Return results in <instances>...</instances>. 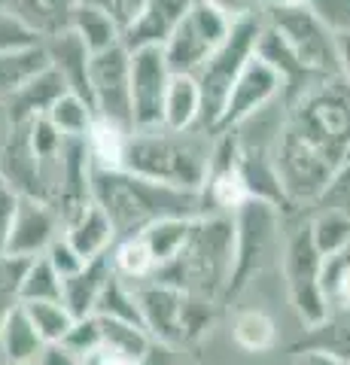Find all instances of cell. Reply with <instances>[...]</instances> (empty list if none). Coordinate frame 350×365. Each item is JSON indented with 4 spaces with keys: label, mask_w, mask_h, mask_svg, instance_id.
I'll list each match as a JSON object with an SVG mask.
<instances>
[{
    "label": "cell",
    "mask_w": 350,
    "mask_h": 365,
    "mask_svg": "<svg viewBox=\"0 0 350 365\" xmlns=\"http://www.w3.org/2000/svg\"><path fill=\"white\" fill-rule=\"evenodd\" d=\"M0 365H4V362H0Z\"/></svg>",
    "instance_id": "obj_54"
},
{
    "label": "cell",
    "mask_w": 350,
    "mask_h": 365,
    "mask_svg": "<svg viewBox=\"0 0 350 365\" xmlns=\"http://www.w3.org/2000/svg\"><path fill=\"white\" fill-rule=\"evenodd\" d=\"M235 268V222L225 213H205L192 225L186 247L153 274L180 292L207 302H225Z\"/></svg>",
    "instance_id": "obj_3"
},
{
    "label": "cell",
    "mask_w": 350,
    "mask_h": 365,
    "mask_svg": "<svg viewBox=\"0 0 350 365\" xmlns=\"http://www.w3.org/2000/svg\"><path fill=\"white\" fill-rule=\"evenodd\" d=\"M235 21L220 13L217 6L205 4V0H192L183 21L177 25L174 37L165 43V61L171 67V73H186L195 76L207 58L220 49L229 37Z\"/></svg>",
    "instance_id": "obj_9"
},
{
    "label": "cell",
    "mask_w": 350,
    "mask_h": 365,
    "mask_svg": "<svg viewBox=\"0 0 350 365\" xmlns=\"http://www.w3.org/2000/svg\"><path fill=\"white\" fill-rule=\"evenodd\" d=\"M64 237L86 262H92V259L107 256L113 250V244H116V228L107 220V213L92 201L71 225H64Z\"/></svg>",
    "instance_id": "obj_20"
},
{
    "label": "cell",
    "mask_w": 350,
    "mask_h": 365,
    "mask_svg": "<svg viewBox=\"0 0 350 365\" xmlns=\"http://www.w3.org/2000/svg\"><path fill=\"white\" fill-rule=\"evenodd\" d=\"M0 362H4V359H0Z\"/></svg>",
    "instance_id": "obj_55"
},
{
    "label": "cell",
    "mask_w": 350,
    "mask_h": 365,
    "mask_svg": "<svg viewBox=\"0 0 350 365\" xmlns=\"http://www.w3.org/2000/svg\"><path fill=\"white\" fill-rule=\"evenodd\" d=\"M40 43H46V40H43L37 31H31L16 13H9L6 6H0V55L31 49V46H40Z\"/></svg>",
    "instance_id": "obj_40"
},
{
    "label": "cell",
    "mask_w": 350,
    "mask_h": 365,
    "mask_svg": "<svg viewBox=\"0 0 350 365\" xmlns=\"http://www.w3.org/2000/svg\"><path fill=\"white\" fill-rule=\"evenodd\" d=\"M128 137H131V131L119 128V125H113V122L95 119L92 131L86 137L95 168H122V155H125Z\"/></svg>",
    "instance_id": "obj_34"
},
{
    "label": "cell",
    "mask_w": 350,
    "mask_h": 365,
    "mask_svg": "<svg viewBox=\"0 0 350 365\" xmlns=\"http://www.w3.org/2000/svg\"><path fill=\"white\" fill-rule=\"evenodd\" d=\"M0 182L19 198H43V165L31 146L28 122L0 137Z\"/></svg>",
    "instance_id": "obj_16"
},
{
    "label": "cell",
    "mask_w": 350,
    "mask_h": 365,
    "mask_svg": "<svg viewBox=\"0 0 350 365\" xmlns=\"http://www.w3.org/2000/svg\"><path fill=\"white\" fill-rule=\"evenodd\" d=\"M46 259H49V265L58 271V277H61V280H71L73 274H80V271L86 268V259L76 253L71 244H67V237H64V235L46 250Z\"/></svg>",
    "instance_id": "obj_43"
},
{
    "label": "cell",
    "mask_w": 350,
    "mask_h": 365,
    "mask_svg": "<svg viewBox=\"0 0 350 365\" xmlns=\"http://www.w3.org/2000/svg\"><path fill=\"white\" fill-rule=\"evenodd\" d=\"M205 4L217 6L220 13H225L232 21L253 19V16H262V13H265V4H262V0H205Z\"/></svg>",
    "instance_id": "obj_45"
},
{
    "label": "cell",
    "mask_w": 350,
    "mask_h": 365,
    "mask_svg": "<svg viewBox=\"0 0 350 365\" xmlns=\"http://www.w3.org/2000/svg\"><path fill=\"white\" fill-rule=\"evenodd\" d=\"M308 228L317 250L323 253V259L341 256L350 247V216L332 213V210H311L308 216Z\"/></svg>",
    "instance_id": "obj_32"
},
{
    "label": "cell",
    "mask_w": 350,
    "mask_h": 365,
    "mask_svg": "<svg viewBox=\"0 0 350 365\" xmlns=\"http://www.w3.org/2000/svg\"><path fill=\"white\" fill-rule=\"evenodd\" d=\"M134 302L143 319V329L150 338L162 347H183V307H186V292H180L171 283L162 280H140L131 283Z\"/></svg>",
    "instance_id": "obj_14"
},
{
    "label": "cell",
    "mask_w": 350,
    "mask_h": 365,
    "mask_svg": "<svg viewBox=\"0 0 350 365\" xmlns=\"http://www.w3.org/2000/svg\"><path fill=\"white\" fill-rule=\"evenodd\" d=\"M110 262H113V271H116L125 283L150 280L155 274V259L150 253V247L143 244L140 235L138 237H122V241L113 244Z\"/></svg>",
    "instance_id": "obj_31"
},
{
    "label": "cell",
    "mask_w": 350,
    "mask_h": 365,
    "mask_svg": "<svg viewBox=\"0 0 350 365\" xmlns=\"http://www.w3.org/2000/svg\"><path fill=\"white\" fill-rule=\"evenodd\" d=\"M92 198L116 228V241L138 237L146 228L168 216H205L207 204L201 192L174 189L131 174L125 168H95Z\"/></svg>",
    "instance_id": "obj_1"
},
{
    "label": "cell",
    "mask_w": 350,
    "mask_h": 365,
    "mask_svg": "<svg viewBox=\"0 0 350 365\" xmlns=\"http://www.w3.org/2000/svg\"><path fill=\"white\" fill-rule=\"evenodd\" d=\"M296 365H341V362L332 359L329 353H320V350H299Z\"/></svg>",
    "instance_id": "obj_49"
},
{
    "label": "cell",
    "mask_w": 350,
    "mask_h": 365,
    "mask_svg": "<svg viewBox=\"0 0 350 365\" xmlns=\"http://www.w3.org/2000/svg\"><path fill=\"white\" fill-rule=\"evenodd\" d=\"M61 344L76 353L80 359H92L95 353L101 350V319L98 317H83V319H76L73 329H71V335H67Z\"/></svg>",
    "instance_id": "obj_41"
},
{
    "label": "cell",
    "mask_w": 350,
    "mask_h": 365,
    "mask_svg": "<svg viewBox=\"0 0 350 365\" xmlns=\"http://www.w3.org/2000/svg\"><path fill=\"white\" fill-rule=\"evenodd\" d=\"M335 43H338V76L350 86V34L335 37Z\"/></svg>",
    "instance_id": "obj_48"
},
{
    "label": "cell",
    "mask_w": 350,
    "mask_h": 365,
    "mask_svg": "<svg viewBox=\"0 0 350 365\" xmlns=\"http://www.w3.org/2000/svg\"><path fill=\"white\" fill-rule=\"evenodd\" d=\"M341 256H347V259H350V247H347V253H341Z\"/></svg>",
    "instance_id": "obj_51"
},
{
    "label": "cell",
    "mask_w": 350,
    "mask_h": 365,
    "mask_svg": "<svg viewBox=\"0 0 350 365\" xmlns=\"http://www.w3.org/2000/svg\"><path fill=\"white\" fill-rule=\"evenodd\" d=\"M19 195H13L4 182H0V256H6L9 235H13V220H16Z\"/></svg>",
    "instance_id": "obj_44"
},
{
    "label": "cell",
    "mask_w": 350,
    "mask_h": 365,
    "mask_svg": "<svg viewBox=\"0 0 350 365\" xmlns=\"http://www.w3.org/2000/svg\"><path fill=\"white\" fill-rule=\"evenodd\" d=\"M31 259L21 256H0V326L6 323V317L21 307V283H25Z\"/></svg>",
    "instance_id": "obj_36"
},
{
    "label": "cell",
    "mask_w": 350,
    "mask_h": 365,
    "mask_svg": "<svg viewBox=\"0 0 350 365\" xmlns=\"http://www.w3.org/2000/svg\"><path fill=\"white\" fill-rule=\"evenodd\" d=\"M232 335H235V344L247 353H268L277 344L274 319H271L265 311H259V307H247V311H241L235 317Z\"/></svg>",
    "instance_id": "obj_30"
},
{
    "label": "cell",
    "mask_w": 350,
    "mask_h": 365,
    "mask_svg": "<svg viewBox=\"0 0 350 365\" xmlns=\"http://www.w3.org/2000/svg\"><path fill=\"white\" fill-rule=\"evenodd\" d=\"M37 365H88L86 359H80L76 353H71L64 344H46L40 353Z\"/></svg>",
    "instance_id": "obj_47"
},
{
    "label": "cell",
    "mask_w": 350,
    "mask_h": 365,
    "mask_svg": "<svg viewBox=\"0 0 350 365\" xmlns=\"http://www.w3.org/2000/svg\"><path fill=\"white\" fill-rule=\"evenodd\" d=\"M46 119L61 131V137H67V140H86L98 116H95L92 104H86V101L76 98L73 91H64V95L52 104V110L46 113Z\"/></svg>",
    "instance_id": "obj_29"
},
{
    "label": "cell",
    "mask_w": 350,
    "mask_h": 365,
    "mask_svg": "<svg viewBox=\"0 0 350 365\" xmlns=\"http://www.w3.org/2000/svg\"><path fill=\"white\" fill-rule=\"evenodd\" d=\"M311 210H332L350 216V153L338 162V168L332 170L329 182H326V189L320 192V198L314 201Z\"/></svg>",
    "instance_id": "obj_38"
},
{
    "label": "cell",
    "mask_w": 350,
    "mask_h": 365,
    "mask_svg": "<svg viewBox=\"0 0 350 365\" xmlns=\"http://www.w3.org/2000/svg\"><path fill=\"white\" fill-rule=\"evenodd\" d=\"M323 289L329 311H347L350 314V259L332 256L323 265Z\"/></svg>",
    "instance_id": "obj_37"
},
{
    "label": "cell",
    "mask_w": 350,
    "mask_h": 365,
    "mask_svg": "<svg viewBox=\"0 0 350 365\" xmlns=\"http://www.w3.org/2000/svg\"><path fill=\"white\" fill-rule=\"evenodd\" d=\"M83 4H95V6H101V9H107V13L116 19L122 28H125L128 19L138 13V6L143 4V0H83Z\"/></svg>",
    "instance_id": "obj_46"
},
{
    "label": "cell",
    "mask_w": 350,
    "mask_h": 365,
    "mask_svg": "<svg viewBox=\"0 0 350 365\" xmlns=\"http://www.w3.org/2000/svg\"><path fill=\"white\" fill-rule=\"evenodd\" d=\"M34 365H37V362H34Z\"/></svg>",
    "instance_id": "obj_53"
},
{
    "label": "cell",
    "mask_w": 350,
    "mask_h": 365,
    "mask_svg": "<svg viewBox=\"0 0 350 365\" xmlns=\"http://www.w3.org/2000/svg\"><path fill=\"white\" fill-rule=\"evenodd\" d=\"M64 91H67L64 79L55 73L52 67H49V71H43L37 79H31V83L6 104L9 125H21V122H31L37 116H46V113L52 110V104L64 95Z\"/></svg>",
    "instance_id": "obj_22"
},
{
    "label": "cell",
    "mask_w": 350,
    "mask_h": 365,
    "mask_svg": "<svg viewBox=\"0 0 350 365\" xmlns=\"http://www.w3.org/2000/svg\"><path fill=\"white\" fill-rule=\"evenodd\" d=\"M192 0H143L138 13L122 28V46L128 52L138 49H165V43L174 37L177 25L183 21Z\"/></svg>",
    "instance_id": "obj_17"
},
{
    "label": "cell",
    "mask_w": 350,
    "mask_h": 365,
    "mask_svg": "<svg viewBox=\"0 0 350 365\" xmlns=\"http://www.w3.org/2000/svg\"><path fill=\"white\" fill-rule=\"evenodd\" d=\"M262 4H265V6H268V4H271V0H262Z\"/></svg>",
    "instance_id": "obj_52"
},
{
    "label": "cell",
    "mask_w": 350,
    "mask_h": 365,
    "mask_svg": "<svg viewBox=\"0 0 350 365\" xmlns=\"http://www.w3.org/2000/svg\"><path fill=\"white\" fill-rule=\"evenodd\" d=\"M83 0H6V9L16 13L31 31H37L43 40L55 34L71 31L73 13Z\"/></svg>",
    "instance_id": "obj_21"
},
{
    "label": "cell",
    "mask_w": 350,
    "mask_h": 365,
    "mask_svg": "<svg viewBox=\"0 0 350 365\" xmlns=\"http://www.w3.org/2000/svg\"><path fill=\"white\" fill-rule=\"evenodd\" d=\"M171 67L162 49L131 52V107L134 131L162 128L165 125V95L171 86Z\"/></svg>",
    "instance_id": "obj_13"
},
{
    "label": "cell",
    "mask_w": 350,
    "mask_h": 365,
    "mask_svg": "<svg viewBox=\"0 0 350 365\" xmlns=\"http://www.w3.org/2000/svg\"><path fill=\"white\" fill-rule=\"evenodd\" d=\"M265 28L280 40L289 61L296 64L304 83L338 76V43L335 34L311 13L308 4L296 6H277L271 4L262 13Z\"/></svg>",
    "instance_id": "obj_5"
},
{
    "label": "cell",
    "mask_w": 350,
    "mask_h": 365,
    "mask_svg": "<svg viewBox=\"0 0 350 365\" xmlns=\"http://www.w3.org/2000/svg\"><path fill=\"white\" fill-rule=\"evenodd\" d=\"M113 274H116V271H113L110 253L101 256V259L86 262V268H83L80 274H73L71 280H64V295H61L64 307H67V311H71L76 319L95 317L98 299H101V292L107 289V283H110Z\"/></svg>",
    "instance_id": "obj_19"
},
{
    "label": "cell",
    "mask_w": 350,
    "mask_h": 365,
    "mask_svg": "<svg viewBox=\"0 0 350 365\" xmlns=\"http://www.w3.org/2000/svg\"><path fill=\"white\" fill-rule=\"evenodd\" d=\"M232 222H235V268L225 299L241 295L268 268V262L274 259V250L280 244V228H284V213L265 201L247 198L232 213Z\"/></svg>",
    "instance_id": "obj_7"
},
{
    "label": "cell",
    "mask_w": 350,
    "mask_h": 365,
    "mask_svg": "<svg viewBox=\"0 0 350 365\" xmlns=\"http://www.w3.org/2000/svg\"><path fill=\"white\" fill-rule=\"evenodd\" d=\"M308 6L335 37L350 34V0H308Z\"/></svg>",
    "instance_id": "obj_42"
},
{
    "label": "cell",
    "mask_w": 350,
    "mask_h": 365,
    "mask_svg": "<svg viewBox=\"0 0 350 365\" xmlns=\"http://www.w3.org/2000/svg\"><path fill=\"white\" fill-rule=\"evenodd\" d=\"M259 34H262V16L235 21L229 37H225V43L210 55L207 64L195 73L198 88H201V122H198L201 131L217 134L222 110H225V101H229L232 88H235V83H238V76L247 67V61L256 55Z\"/></svg>",
    "instance_id": "obj_6"
},
{
    "label": "cell",
    "mask_w": 350,
    "mask_h": 365,
    "mask_svg": "<svg viewBox=\"0 0 350 365\" xmlns=\"http://www.w3.org/2000/svg\"><path fill=\"white\" fill-rule=\"evenodd\" d=\"M92 101L98 119L134 131L131 107V52L125 46H113L107 52L92 55Z\"/></svg>",
    "instance_id": "obj_11"
},
{
    "label": "cell",
    "mask_w": 350,
    "mask_h": 365,
    "mask_svg": "<svg viewBox=\"0 0 350 365\" xmlns=\"http://www.w3.org/2000/svg\"><path fill=\"white\" fill-rule=\"evenodd\" d=\"M323 265L326 259L314 244L308 220H304L280 244V268H284L287 292L304 329L320 326L329 317V302H326L323 289Z\"/></svg>",
    "instance_id": "obj_8"
},
{
    "label": "cell",
    "mask_w": 350,
    "mask_h": 365,
    "mask_svg": "<svg viewBox=\"0 0 350 365\" xmlns=\"http://www.w3.org/2000/svg\"><path fill=\"white\" fill-rule=\"evenodd\" d=\"M284 95H287V79L280 76V71L277 67H271L265 58L253 55V58L247 61V67L241 71L229 101H225V110H222L217 134L238 128L241 122L256 116V113H262L265 107H271Z\"/></svg>",
    "instance_id": "obj_12"
},
{
    "label": "cell",
    "mask_w": 350,
    "mask_h": 365,
    "mask_svg": "<svg viewBox=\"0 0 350 365\" xmlns=\"http://www.w3.org/2000/svg\"><path fill=\"white\" fill-rule=\"evenodd\" d=\"M302 344L296 350H320L329 353L341 365H350V314L347 311H329V317L320 326L304 329Z\"/></svg>",
    "instance_id": "obj_27"
},
{
    "label": "cell",
    "mask_w": 350,
    "mask_h": 365,
    "mask_svg": "<svg viewBox=\"0 0 350 365\" xmlns=\"http://www.w3.org/2000/svg\"><path fill=\"white\" fill-rule=\"evenodd\" d=\"M46 55H49L52 71L64 79L67 91H73L76 98H83L86 104L95 107V101H92V76H88V71H92V52L86 49V43L76 37L73 31L55 34V37L46 40Z\"/></svg>",
    "instance_id": "obj_18"
},
{
    "label": "cell",
    "mask_w": 350,
    "mask_h": 365,
    "mask_svg": "<svg viewBox=\"0 0 350 365\" xmlns=\"http://www.w3.org/2000/svg\"><path fill=\"white\" fill-rule=\"evenodd\" d=\"M43 338L28 319L25 307H16L6 317V323L0 326V359L4 365H34L43 353Z\"/></svg>",
    "instance_id": "obj_24"
},
{
    "label": "cell",
    "mask_w": 350,
    "mask_h": 365,
    "mask_svg": "<svg viewBox=\"0 0 350 365\" xmlns=\"http://www.w3.org/2000/svg\"><path fill=\"white\" fill-rule=\"evenodd\" d=\"M21 307L37 329V335L43 338V344H61L76 323V317L67 311L64 302H25Z\"/></svg>",
    "instance_id": "obj_33"
},
{
    "label": "cell",
    "mask_w": 350,
    "mask_h": 365,
    "mask_svg": "<svg viewBox=\"0 0 350 365\" xmlns=\"http://www.w3.org/2000/svg\"><path fill=\"white\" fill-rule=\"evenodd\" d=\"M6 131H9V110H6V104H0V137Z\"/></svg>",
    "instance_id": "obj_50"
},
{
    "label": "cell",
    "mask_w": 350,
    "mask_h": 365,
    "mask_svg": "<svg viewBox=\"0 0 350 365\" xmlns=\"http://www.w3.org/2000/svg\"><path fill=\"white\" fill-rule=\"evenodd\" d=\"M277 180H280V189L289 201L292 213L296 210H311L314 201L320 198V192L326 189L332 170L338 168L335 158L323 155L317 146H311L308 140H302L299 134H292L287 125L280 131V140H277Z\"/></svg>",
    "instance_id": "obj_10"
},
{
    "label": "cell",
    "mask_w": 350,
    "mask_h": 365,
    "mask_svg": "<svg viewBox=\"0 0 350 365\" xmlns=\"http://www.w3.org/2000/svg\"><path fill=\"white\" fill-rule=\"evenodd\" d=\"M71 31L86 43V49L92 55L107 52V49H113V46L122 43V25L107 13V9H101L95 4H80L76 6Z\"/></svg>",
    "instance_id": "obj_26"
},
{
    "label": "cell",
    "mask_w": 350,
    "mask_h": 365,
    "mask_svg": "<svg viewBox=\"0 0 350 365\" xmlns=\"http://www.w3.org/2000/svg\"><path fill=\"white\" fill-rule=\"evenodd\" d=\"M64 235V222L58 210L43 198H19L13 235H9V256L21 259H37L46 256V250Z\"/></svg>",
    "instance_id": "obj_15"
},
{
    "label": "cell",
    "mask_w": 350,
    "mask_h": 365,
    "mask_svg": "<svg viewBox=\"0 0 350 365\" xmlns=\"http://www.w3.org/2000/svg\"><path fill=\"white\" fill-rule=\"evenodd\" d=\"M217 302H207V299H198V295H186V307H183V344H195L201 341L213 319H217Z\"/></svg>",
    "instance_id": "obj_39"
},
{
    "label": "cell",
    "mask_w": 350,
    "mask_h": 365,
    "mask_svg": "<svg viewBox=\"0 0 350 365\" xmlns=\"http://www.w3.org/2000/svg\"><path fill=\"white\" fill-rule=\"evenodd\" d=\"M195 220H198V216H195ZM195 220H189V216H168V220L153 222V225L140 235L143 244L150 247V253H153V259H155V271L165 268L171 259H177V253H180V250L186 247V241H189Z\"/></svg>",
    "instance_id": "obj_28"
},
{
    "label": "cell",
    "mask_w": 350,
    "mask_h": 365,
    "mask_svg": "<svg viewBox=\"0 0 350 365\" xmlns=\"http://www.w3.org/2000/svg\"><path fill=\"white\" fill-rule=\"evenodd\" d=\"M46 43L31 46V49L0 55V104H9L31 79H37L43 71H49Z\"/></svg>",
    "instance_id": "obj_23"
},
{
    "label": "cell",
    "mask_w": 350,
    "mask_h": 365,
    "mask_svg": "<svg viewBox=\"0 0 350 365\" xmlns=\"http://www.w3.org/2000/svg\"><path fill=\"white\" fill-rule=\"evenodd\" d=\"M213 143H217V134L201 128L171 131L162 125V128L131 131L125 155H122V168L174 189L205 192Z\"/></svg>",
    "instance_id": "obj_2"
},
{
    "label": "cell",
    "mask_w": 350,
    "mask_h": 365,
    "mask_svg": "<svg viewBox=\"0 0 350 365\" xmlns=\"http://www.w3.org/2000/svg\"><path fill=\"white\" fill-rule=\"evenodd\" d=\"M284 125L323 155L341 162L350 153V86L332 76L289 95Z\"/></svg>",
    "instance_id": "obj_4"
},
{
    "label": "cell",
    "mask_w": 350,
    "mask_h": 365,
    "mask_svg": "<svg viewBox=\"0 0 350 365\" xmlns=\"http://www.w3.org/2000/svg\"><path fill=\"white\" fill-rule=\"evenodd\" d=\"M61 295H64V280L49 265V259L46 256L31 259L25 283H21V304L25 302H61Z\"/></svg>",
    "instance_id": "obj_35"
},
{
    "label": "cell",
    "mask_w": 350,
    "mask_h": 365,
    "mask_svg": "<svg viewBox=\"0 0 350 365\" xmlns=\"http://www.w3.org/2000/svg\"><path fill=\"white\" fill-rule=\"evenodd\" d=\"M201 122V88L195 76L174 73L165 95V128L192 131Z\"/></svg>",
    "instance_id": "obj_25"
}]
</instances>
